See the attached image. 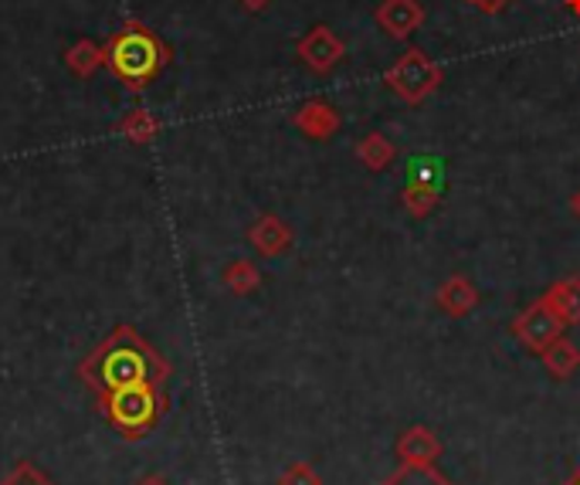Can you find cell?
<instances>
[{
  "label": "cell",
  "instance_id": "1",
  "mask_svg": "<svg viewBox=\"0 0 580 485\" xmlns=\"http://www.w3.org/2000/svg\"><path fill=\"white\" fill-rule=\"evenodd\" d=\"M82 373L95 388L116 391L130 384H160L167 376V363L133 327H120L82 367Z\"/></svg>",
  "mask_w": 580,
  "mask_h": 485
},
{
  "label": "cell",
  "instance_id": "2",
  "mask_svg": "<svg viewBox=\"0 0 580 485\" xmlns=\"http://www.w3.org/2000/svg\"><path fill=\"white\" fill-rule=\"evenodd\" d=\"M105 65L130 92H143L170 65V44L146 24L130 21L105 41Z\"/></svg>",
  "mask_w": 580,
  "mask_h": 485
},
{
  "label": "cell",
  "instance_id": "3",
  "mask_svg": "<svg viewBox=\"0 0 580 485\" xmlns=\"http://www.w3.org/2000/svg\"><path fill=\"white\" fill-rule=\"evenodd\" d=\"M384 82H387V89H391L401 102L421 105L428 95L438 92V85L445 82V69H442L435 59H428L421 48H407L404 55L387 69Z\"/></svg>",
  "mask_w": 580,
  "mask_h": 485
},
{
  "label": "cell",
  "instance_id": "4",
  "mask_svg": "<svg viewBox=\"0 0 580 485\" xmlns=\"http://www.w3.org/2000/svg\"><path fill=\"white\" fill-rule=\"evenodd\" d=\"M105 407H110V417L136 435V431L149 427L160 414V398H156V384H130V388H116L105 398Z\"/></svg>",
  "mask_w": 580,
  "mask_h": 485
},
{
  "label": "cell",
  "instance_id": "5",
  "mask_svg": "<svg viewBox=\"0 0 580 485\" xmlns=\"http://www.w3.org/2000/svg\"><path fill=\"white\" fill-rule=\"evenodd\" d=\"M563 319L547 306V299H537V302H530L526 306L516 319H512V337L530 350V353H543L553 340H560L563 337Z\"/></svg>",
  "mask_w": 580,
  "mask_h": 485
},
{
  "label": "cell",
  "instance_id": "6",
  "mask_svg": "<svg viewBox=\"0 0 580 485\" xmlns=\"http://www.w3.org/2000/svg\"><path fill=\"white\" fill-rule=\"evenodd\" d=\"M296 55H299V62H302L309 72L330 75V72L343 62L346 44H343V38H340L330 24H315V28H309V31L296 41Z\"/></svg>",
  "mask_w": 580,
  "mask_h": 485
},
{
  "label": "cell",
  "instance_id": "7",
  "mask_svg": "<svg viewBox=\"0 0 580 485\" xmlns=\"http://www.w3.org/2000/svg\"><path fill=\"white\" fill-rule=\"evenodd\" d=\"M428 11L421 0H381L374 21L377 28L391 38V41H407L421 24H425Z\"/></svg>",
  "mask_w": 580,
  "mask_h": 485
},
{
  "label": "cell",
  "instance_id": "8",
  "mask_svg": "<svg viewBox=\"0 0 580 485\" xmlns=\"http://www.w3.org/2000/svg\"><path fill=\"white\" fill-rule=\"evenodd\" d=\"M442 442L432 427L414 424L407 431H401V438L394 445V455L401 462V468H435V462L442 458Z\"/></svg>",
  "mask_w": 580,
  "mask_h": 485
},
{
  "label": "cell",
  "instance_id": "9",
  "mask_svg": "<svg viewBox=\"0 0 580 485\" xmlns=\"http://www.w3.org/2000/svg\"><path fill=\"white\" fill-rule=\"evenodd\" d=\"M292 126L302 136L315 140V143H327V140H333L340 133L343 120H340V110H336L333 102H327V99H305L299 110L292 113Z\"/></svg>",
  "mask_w": 580,
  "mask_h": 485
},
{
  "label": "cell",
  "instance_id": "10",
  "mask_svg": "<svg viewBox=\"0 0 580 485\" xmlns=\"http://www.w3.org/2000/svg\"><path fill=\"white\" fill-rule=\"evenodd\" d=\"M296 235L292 228L279 218V214H261V218L248 228V245L261 255V258H279L292 248Z\"/></svg>",
  "mask_w": 580,
  "mask_h": 485
},
{
  "label": "cell",
  "instance_id": "11",
  "mask_svg": "<svg viewBox=\"0 0 580 485\" xmlns=\"http://www.w3.org/2000/svg\"><path fill=\"white\" fill-rule=\"evenodd\" d=\"M438 309L445 312V316H452V319H465L472 309L479 306V289L472 286L465 276H452V279H445L442 286H438Z\"/></svg>",
  "mask_w": 580,
  "mask_h": 485
},
{
  "label": "cell",
  "instance_id": "12",
  "mask_svg": "<svg viewBox=\"0 0 580 485\" xmlns=\"http://www.w3.org/2000/svg\"><path fill=\"white\" fill-rule=\"evenodd\" d=\"M543 299L563 319V327H577V322H580V279L577 276H567V279L553 282L543 292Z\"/></svg>",
  "mask_w": 580,
  "mask_h": 485
},
{
  "label": "cell",
  "instance_id": "13",
  "mask_svg": "<svg viewBox=\"0 0 580 485\" xmlns=\"http://www.w3.org/2000/svg\"><path fill=\"white\" fill-rule=\"evenodd\" d=\"M540 360H543V370L553 376V381H570V376L580 370V347L570 343L567 337H560L540 353Z\"/></svg>",
  "mask_w": 580,
  "mask_h": 485
},
{
  "label": "cell",
  "instance_id": "14",
  "mask_svg": "<svg viewBox=\"0 0 580 485\" xmlns=\"http://www.w3.org/2000/svg\"><path fill=\"white\" fill-rule=\"evenodd\" d=\"M356 159L371 171V174H381L387 171L394 159H397V146L384 136V133H366L360 143H356Z\"/></svg>",
  "mask_w": 580,
  "mask_h": 485
},
{
  "label": "cell",
  "instance_id": "15",
  "mask_svg": "<svg viewBox=\"0 0 580 485\" xmlns=\"http://www.w3.org/2000/svg\"><path fill=\"white\" fill-rule=\"evenodd\" d=\"M65 65H69L72 75L92 79V75L105 65V48L95 44L92 38H79V41L65 51Z\"/></svg>",
  "mask_w": 580,
  "mask_h": 485
},
{
  "label": "cell",
  "instance_id": "16",
  "mask_svg": "<svg viewBox=\"0 0 580 485\" xmlns=\"http://www.w3.org/2000/svg\"><path fill=\"white\" fill-rule=\"evenodd\" d=\"M221 282H225V289L235 292V296H251V292H258V286H261V268H258L251 258H235V261L225 265Z\"/></svg>",
  "mask_w": 580,
  "mask_h": 485
},
{
  "label": "cell",
  "instance_id": "17",
  "mask_svg": "<svg viewBox=\"0 0 580 485\" xmlns=\"http://www.w3.org/2000/svg\"><path fill=\"white\" fill-rule=\"evenodd\" d=\"M401 204H404V210L411 214V218L425 221V218H432L435 207L442 204V190L438 187H425V184H407L401 190Z\"/></svg>",
  "mask_w": 580,
  "mask_h": 485
},
{
  "label": "cell",
  "instance_id": "18",
  "mask_svg": "<svg viewBox=\"0 0 580 485\" xmlns=\"http://www.w3.org/2000/svg\"><path fill=\"white\" fill-rule=\"evenodd\" d=\"M120 133H123L133 146H146L156 133H160V123H156V116H153L149 110H133V113L123 116Z\"/></svg>",
  "mask_w": 580,
  "mask_h": 485
},
{
  "label": "cell",
  "instance_id": "19",
  "mask_svg": "<svg viewBox=\"0 0 580 485\" xmlns=\"http://www.w3.org/2000/svg\"><path fill=\"white\" fill-rule=\"evenodd\" d=\"M384 485H452V482L435 468H401Z\"/></svg>",
  "mask_w": 580,
  "mask_h": 485
},
{
  "label": "cell",
  "instance_id": "20",
  "mask_svg": "<svg viewBox=\"0 0 580 485\" xmlns=\"http://www.w3.org/2000/svg\"><path fill=\"white\" fill-rule=\"evenodd\" d=\"M0 485H55V478H51L48 472H41L34 462H18Z\"/></svg>",
  "mask_w": 580,
  "mask_h": 485
},
{
  "label": "cell",
  "instance_id": "21",
  "mask_svg": "<svg viewBox=\"0 0 580 485\" xmlns=\"http://www.w3.org/2000/svg\"><path fill=\"white\" fill-rule=\"evenodd\" d=\"M279 485H323V478H320V472H315L309 462H292L279 475Z\"/></svg>",
  "mask_w": 580,
  "mask_h": 485
},
{
  "label": "cell",
  "instance_id": "22",
  "mask_svg": "<svg viewBox=\"0 0 580 485\" xmlns=\"http://www.w3.org/2000/svg\"><path fill=\"white\" fill-rule=\"evenodd\" d=\"M411 184H425L442 190V171L435 167V159H411Z\"/></svg>",
  "mask_w": 580,
  "mask_h": 485
},
{
  "label": "cell",
  "instance_id": "23",
  "mask_svg": "<svg viewBox=\"0 0 580 485\" xmlns=\"http://www.w3.org/2000/svg\"><path fill=\"white\" fill-rule=\"evenodd\" d=\"M468 4L476 11H483V14H503L509 0H468Z\"/></svg>",
  "mask_w": 580,
  "mask_h": 485
},
{
  "label": "cell",
  "instance_id": "24",
  "mask_svg": "<svg viewBox=\"0 0 580 485\" xmlns=\"http://www.w3.org/2000/svg\"><path fill=\"white\" fill-rule=\"evenodd\" d=\"M238 4L245 8V11H251V14H258V11H266L272 0H238Z\"/></svg>",
  "mask_w": 580,
  "mask_h": 485
},
{
  "label": "cell",
  "instance_id": "25",
  "mask_svg": "<svg viewBox=\"0 0 580 485\" xmlns=\"http://www.w3.org/2000/svg\"><path fill=\"white\" fill-rule=\"evenodd\" d=\"M136 485H170V482H167L164 475H153V472H149V475H143Z\"/></svg>",
  "mask_w": 580,
  "mask_h": 485
},
{
  "label": "cell",
  "instance_id": "26",
  "mask_svg": "<svg viewBox=\"0 0 580 485\" xmlns=\"http://www.w3.org/2000/svg\"><path fill=\"white\" fill-rule=\"evenodd\" d=\"M563 8H567L573 18H580V0H563Z\"/></svg>",
  "mask_w": 580,
  "mask_h": 485
},
{
  "label": "cell",
  "instance_id": "27",
  "mask_svg": "<svg viewBox=\"0 0 580 485\" xmlns=\"http://www.w3.org/2000/svg\"><path fill=\"white\" fill-rule=\"evenodd\" d=\"M570 207H573V214H577V218H580V190L573 194V200H570Z\"/></svg>",
  "mask_w": 580,
  "mask_h": 485
},
{
  "label": "cell",
  "instance_id": "28",
  "mask_svg": "<svg viewBox=\"0 0 580 485\" xmlns=\"http://www.w3.org/2000/svg\"><path fill=\"white\" fill-rule=\"evenodd\" d=\"M567 485H580V468H577V475H573V478H570Z\"/></svg>",
  "mask_w": 580,
  "mask_h": 485
}]
</instances>
